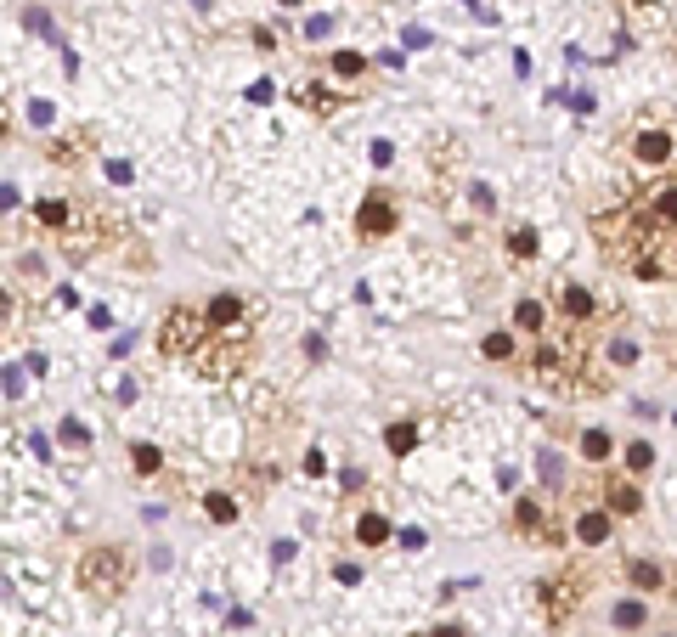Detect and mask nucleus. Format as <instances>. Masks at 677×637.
I'll return each mask as SVG.
<instances>
[{
    "label": "nucleus",
    "instance_id": "obj_1",
    "mask_svg": "<svg viewBox=\"0 0 677 637\" xmlns=\"http://www.w3.org/2000/svg\"><path fill=\"white\" fill-rule=\"evenodd\" d=\"M125 581H130V558L119 553V548H90L80 558V587H85V593L107 598V593H119Z\"/></svg>",
    "mask_w": 677,
    "mask_h": 637
},
{
    "label": "nucleus",
    "instance_id": "obj_2",
    "mask_svg": "<svg viewBox=\"0 0 677 637\" xmlns=\"http://www.w3.org/2000/svg\"><path fill=\"white\" fill-rule=\"evenodd\" d=\"M553 310H559L564 322H576V328H581V322H593V316H598V299H593V293L581 288V283L559 276V283H553Z\"/></svg>",
    "mask_w": 677,
    "mask_h": 637
},
{
    "label": "nucleus",
    "instance_id": "obj_3",
    "mask_svg": "<svg viewBox=\"0 0 677 637\" xmlns=\"http://www.w3.org/2000/svg\"><path fill=\"white\" fill-rule=\"evenodd\" d=\"M356 231H362V237H390V231H395V204L384 192H367V204L356 214Z\"/></svg>",
    "mask_w": 677,
    "mask_h": 637
},
{
    "label": "nucleus",
    "instance_id": "obj_4",
    "mask_svg": "<svg viewBox=\"0 0 677 637\" xmlns=\"http://www.w3.org/2000/svg\"><path fill=\"white\" fill-rule=\"evenodd\" d=\"M576 541H588V548L610 541V508H588V514H576Z\"/></svg>",
    "mask_w": 677,
    "mask_h": 637
},
{
    "label": "nucleus",
    "instance_id": "obj_5",
    "mask_svg": "<svg viewBox=\"0 0 677 637\" xmlns=\"http://www.w3.org/2000/svg\"><path fill=\"white\" fill-rule=\"evenodd\" d=\"M604 508H610V514H638L643 496H638L633 479H610V486H604Z\"/></svg>",
    "mask_w": 677,
    "mask_h": 637
},
{
    "label": "nucleus",
    "instance_id": "obj_6",
    "mask_svg": "<svg viewBox=\"0 0 677 637\" xmlns=\"http://www.w3.org/2000/svg\"><path fill=\"white\" fill-rule=\"evenodd\" d=\"M35 221L45 231H63L68 237V226H74V204H63V198H45V204H35Z\"/></svg>",
    "mask_w": 677,
    "mask_h": 637
},
{
    "label": "nucleus",
    "instance_id": "obj_7",
    "mask_svg": "<svg viewBox=\"0 0 677 637\" xmlns=\"http://www.w3.org/2000/svg\"><path fill=\"white\" fill-rule=\"evenodd\" d=\"M204 316L214 322V328H237V322H243V299H237V293H214V299L204 305Z\"/></svg>",
    "mask_w": 677,
    "mask_h": 637
},
{
    "label": "nucleus",
    "instance_id": "obj_8",
    "mask_svg": "<svg viewBox=\"0 0 677 637\" xmlns=\"http://www.w3.org/2000/svg\"><path fill=\"white\" fill-rule=\"evenodd\" d=\"M626 581H633L638 593H660V587H666V570H660L655 558H633V564H626Z\"/></svg>",
    "mask_w": 677,
    "mask_h": 637
},
{
    "label": "nucleus",
    "instance_id": "obj_9",
    "mask_svg": "<svg viewBox=\"0 0 677 637\" xmlns=\"http://www.w3.org/2000/svg\"><path fill=\"white\" fill-rule=\"evenodd\" d=\"M633 147H638L643 164H666V159H672V136H666V130H643Z\"/></svg>",
    "mask_w": 677,
    "mask_h": 637
},
{
    "label": "nucleus",
    "instance_id": "obj_10",
    "mask_svg": "<svg viewBox=\"0 0 677 637\" xmlns=\"http://www.w3.org/2000/svg\"><path fill=\"white\" fill-rule=\"evenodd\" d=\"M356 541H362V548H384V541H390V519H384V514H362L356 519Z\"/></svg>",
    "mask_w": 677,
    "mask_h": 637
},
{
    "label": "nucleus",
    "instance_id": "obj_11",
    "mask_svg": "<svg viewBox=\"0 0 677 637\" xmlns=\"http://www.w3.org/2000/svg\"><path fill=\"white\" fill-rule=\"evenodd\" d=\"M610 620H615L621 632H638V626H650V610H643V603H633V598H621V603L610 610Z\"/></svg>",
    "mask_w": 677,
    "mask_h": 637
},
{
    "label": "nucleus",
    "instance_id": "obj_12",
    "mask_svg": "<svg viewBox=\"0 0 677 637\" xmlns=\"http://www.w3.org/2000/svg\"><path fill=\"white\" fill-rule=\"evenodd\" d=\"M514 328H519V333H542V328H548V310L536 305V299H519V305H514Z\"/></svg>",
    "mask_w": 677,
    "mask_h": 637
},
{
    "label": "nucleus",
    "instance_id": "obj_13",
    "mask_svg": "<svg viewBox=\"0 0 677 637\" xmlns=\"http://www.w3.org/2000/svg\"><path fill=\"white\" fill-rule=\"evenodd\" d=\"M384 446H390L395 457H407L412 446H418V423H390V429H384Z\"/></svg>",
    "mask_w": 677,
    "mask_h": 637
},
{
    "label": "nucleus",
    "instance_id": "obj_14",
    "mask_svg": "<svg viewBox=\"0 0 677 637\" xmlns=\"http://www.w3.org/2000/svg\"><path fill=\"white\" fill-rule=\"evenodd\" d=\"M610 452H615V446H610L604 429H588V434H581V457H588V462H610Z\"/></svg>",
    "mask_w": 677,
    "mask_h": 637
},
{
    "label": "nucleus",
    "instance_id": "obj_15",
    "mask_svg": "<svg viewBox=\"0 0 677 637\" xmlns=\"http://www.w3.org/2000/svg\"><path fill=\"white\" fill-rule=\"evenodd\" d=\"M204 508H209V519H214V524H232V519H237V502H232L226 491H209V496H204Z\"/></svg>",
    "mask_w": 677,
    "mask_h": 637
},
{
    "label": "nucleus",
    "instance_id": "obj_16",
    "mask_svg": "<svg viewBox=\"0 0 677 637\" xmlns=\"http://www.w3.org/2000/svg\"><path fill=\"white\" fill-rule=\"evenodd\" d=\"M514 524H519V531H542V508H536L531 496H519V502H514Z\"/></svg>",
    "mask_w": 677,
    "mask_h": 637
},
{
    "label": "nucleus",
    "instance_id": "obj_17",
    "mask_svg": "<svg viewBox=\"0 0 677 637\" xmlns=\"http://www.w3.org/2000/svg\"><path fill=\"white\" fill-rule=\"evenodd\" d=\"M626 469H633V474L655 469V446H650V440H633V446H626Z\"/></svg>",
    "mask_w": 677,
    "mask_h": 637
},
{
    "label": "nucleus",
    "instance_id": "obj_18",
    "mask_svg": "<svg viewBox=\"0 0 677 637\" xmlns=\"http://www.w3.org/2000/svg\"><path fill=\"white\" fill-rule=\"evenodd\" d=\"M130 462H136V474H159V462H164V457L152 452L147 440H136V446H130Z\"/></svg>",
    "mask_w": 677,
    "mask_h": 637
},
{
    "label": "nucleus",
    "instance_id": "obj_19",
    "mask_svg": "<svg viewBox=\"0 0 677 637\" xmlns=\"http://www.w3.org/2000/svg\"><path fill=\"white\" fill-rule=\"evenodd\" d=\"M508 254H519V260H531V254H536V231H531V226H519V231H508Z\"/></svg>",
    "mask_w": 677,
    "mask_h": 637
},
{
    "label": "nucleus",
    "instance_id": "obj_20",
    "mask_svg": "<svg viewBox=\"0 0 677 637\" xmlns=\"http://www.w3.org/2000/svg\"><path fill=\"white\" fill-rule=\"evenodd\" d=\"M536 469H542L548 491H559V486H564V469H559V457H553V452H542V457H536Z\"/></svg>",
    "mask_w": 677,
    "mask_h": 637
},
{
    "label": "nucleus",
    "instance_id": "obj_21",
    "mask_svg": "<svg viewBox=\"0 0 677 637\" xmlns=\"http://www.w3.org/2000/svg\"><path fill=\"white\" fill-rule=\"evenodd\" d=\"M362 68H367V62H362L356 51H338V57H333V74H345V80H356Z\"/></svg>",
    "mask_w": 677,
    "mask_h": 637
},
{
    "label": "nucleus",
    "instance_id": "obj_22",
    "mask_svg": "<svg viewBox=\"0 0 677 637\" xmlns=\"http://www.w3.org/2000/svg\"><path fill=\"white\" fill-rule=\"evenodd\" d=\"M486 355H491V361H508V355H514V338H508V333H491V338H486Z\"/></svg>",
    "mask_w": 677,
    "mask_h": 637
},
{
    "label": "nucleus",
    "instance_id": "obj_23",
    "mask_svg": "<svg viewBox=\"0 0 677 637\" xmlns=\"http://www.w3.org/2000/svg\"><path fill=\"white\" fill-rule=\"evenodd\" d=\"M63 440H68V446H85L90 434H85V423H74V417H63Z\"/></svg>",
    "mask_w": 677,
    "mask_h": 637
},
{
    "label": "nucleus",
    "instance_id": "obj_24",
    "mask_svg": "<svg viewBox=\"0 0 677 637\" xmlns=\"http://www.w3.org/2000/svg\"><path fill=\"white\" fill-rule=\"evenodd\" d=\"M610 355H615V367H633V345H626V338H615Z\"/></svg>",
    "mask_w": 677,
    "mask_h": 637
},
{
    "label": "nucleus",
    "instance_id": "obj_25",
    "mask_svg": "<svg viewBox=\"0 0 677 637\" xmlns=\"http://www.w3.org/2000/svg\"><path fill=\"white\" fill-rule=\"evenodd\" d=\"M435 637H463V626H440V632H435Z\"/></svg>",
    "mask_w": 677,
    "mask_h": 637
}]
</instances>
